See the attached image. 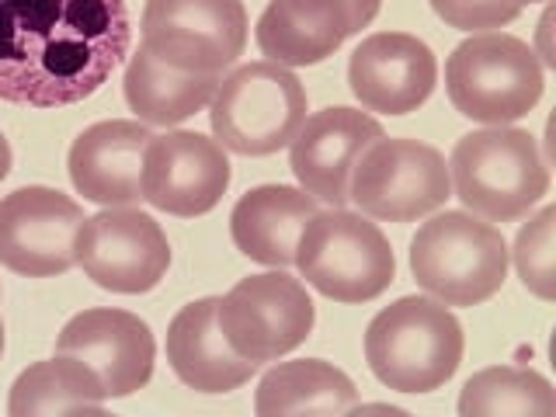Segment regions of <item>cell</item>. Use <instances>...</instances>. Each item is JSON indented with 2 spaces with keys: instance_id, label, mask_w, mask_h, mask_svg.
<instances>
[{
  "instance_id": "cell-29",
  "label": "cell",
  "mask_w": 556,
  "mask_h": 417,
  "mask_svg": "<svg viewBox=\"0 0 556 417\" xmlns=\"http://www.w3.org/2000/svg\"><path fill=\"white\" fill-rule=\"evenodd\" d=\"M348 414H407V410H400V407H390V404H355Z\"/></svg>"
},
{
  "instance_id": "cell-14",
  "label": "cell",
  "mask_w": 556,
  "mask_h": 417,
  "mask_svg": "<svg viewBox=\"0 0 556 417\" xmlns=\"http://www.w3.org/2000/svg\"><path fill=\"white\" fill-rule=\"evenodd\" d=\"M60 355H74L87 362L101 379V390L109 400L132 396L150 382L156 341L147 320H139L129 309H84L70 317L56 341Z\"/></svg>"
},
{
  "instance_id": "cell-4",
  "label": "cell",
  "mask_w": 556,
  "mask_h": 417,
  "mask_svg": "<svg viewBox=\"0 0 556 417\" xmlns=\"http://www.w3.org/2000/svg\"><path fill=\"white\" fill-rule=\"evenodd\" d=\"M410 275L445 306H480L508 278V243L494 223L466 208L431 213L410 240Z\"/></svg>"
},
{
  "instance_id": "cell-27",
  "label": "cell",
  "mask_w": 556,
  "mask_h": 417,
  "mask_svg": "<svg viewBox=\"0 0 556 417\" xmlns=\"http://www.w3.org/2000/svg\"><path fill=\"white\" fill-rule=\"evenodd\" d=\"M553 22H556V14H553V0L549 4H543V17H539V25H535V60L543 63V70H553L556 66V49H553Z\"/></svg>"
},
{
  "instance_id": "cell-25",
  "label": "cell",
  "mask_w": 556,
  "mask_h": 417,
  "mask_svg": "<svg viewBox=\"0 0 556 417\" xmlns=\"http://www.w3.org/2000/svg\"><path fill=\"white\" fill-rule=\"evenodd\" d=\"M553 248H556V208L543 205L535 216H529V223L518 226L515 248L508 251V265H515L521 286L543 303H553L556 295Z\"/></svg>"
},
{
  "instance_id": "cell-28",
  "label": "cell",
  "mask_w": 556,
  "mask_h": 417,
  "mask_svg": "<svg viewBox=\"0 0 556 417\" xmlns=\"http://www.w3.org/2000/svg\"><path fill=\"white\" fill-rule=\"evenodd\" d=\"M334 4L344 11L348 28H352V35H358L362 28H369V25H372V17L379 14L382 0H334Z\"/></svg>"
},
{
  "instance_id": "cell-1",
  "label": "cell",
  "mask_w": 556,
  "mask_h": 417,
  "mask_svg": "<svg viewBox=\"0 0 556 417\" xmlns=\"http://www.w3.org/2000/svg\"><path fill=\"white\" fill-rule=\"evenodd\" d=\"M126 0H0V101L70 109L129 56Z\"/></svg>"
},
{
  "instance_id": "cell-15",
  "label": "cell",
  "mask_w": 556,
  "mask_h": 417,
  "mask_svg": "<svg viewBox=\"0 0 556 417\" xmlns=\"http://www.w3.org/2000/svg\"><path fill=\"white\" fill-rule=\"evenodd\" d=\"M382 132L379 122L362 109H324L303 118L300 132L289 143V167L295 181L317 202L341 208L348 205V181L358 156L369 150Z\"/></svg>"
},
{
  "instance_id": "cell-5",
  "label": "cell",
  "mask_w": 556,
  "mask_h": 417,
  "mask_svg": "<svg viewBox=\"0 0 556 417\" xmlns=\"http://www.w3.org/2000/svg\"><path fill=\"white\" fill-rule=\"evenodd\" d=\"M546 91V70L529 42L504 31H477L445 60V94L463 118L511 126Z\"/></svg>"
},
{
  "instance_id": "cell-21",
  "label": "cell",
  "mask_w": 556,
  "mask_h": 417,
  "mask_svg": "<svg viewBox=\"0 0 556 417\" xmlns=\"http://www.w3.org/2000/svg\"><path fill=\"white\" fill-rule=\"evenodd\" d=\"M219 80L223 77L216 74H185V70H174L164 60H156L147 46H139L126 63L122 91H126V104L143 126L170 129L208 109Z\"/></svg>"
},
{
  "instance_id": "cell-10",
  "label": "cell",
  "mask_w": 556,
  "mask_h": 417,
  "mask_svg": "<svg viewBox=\"0 0 556 417\" xmlns=\"http://www.w3.org/2000/svg\"><path fill=\"white\" fill-rule=\"evenodd\" d=\"M77 268L98 289L143 295L164 282L170 268V240L164 226L136 205H109L84 216L74 240Z\"/></svg>"
},
{
  "instance_id": "cell-3",
  "label": "cell",
  "mask_w": 556,
  "mask_h": 417,
  "mask_svg": "<svg viewBox=\"0 0 556 417\" xmlns=\"http://www.w3.org/2000/svg\"><path fill=\"white\" fill-rule=\"evenodd\" d=\"M448 181L466 213L486 223H515L546 199L549 164L526 129L483 126L452 147Z\"/></svg>"
},
{
  "instance_id": "cell-32",
  "label": "cell",
  "mask_w": 556,
  "mask_h": 417,
  "mask_svg": "<svg viewBox=\"0 0 556 417\" xmlns=\"http://www.w3.org/2000/svg\"><path fill=\"white\" fill-rule=\"evenodd\" d=\"M0 355H4V320H0Z\"/></svg>"
},
{
  "instance_id": "cell-31",
  "label": "cell",
  "mask_w": 556,
  "mask_h": 417,
  "mask_svg": "<svg viewBox=\"0 0 556 417\" xmlns=\"http://www.w3.org/2000/svg\"><path fill=\"white\" fill-rule=\"evenodd\" d=\"M511 4H518V8H529V4H549V0H511Z\"/></svg>"
},
{
  "instance_id": "cell-22",
  "label": "cell",
  "mask_w": 556,
  "mask_h": 417,
  "mask_svg": "<svg viewBox=\"0 0 556 417\" xmlns=\"http://www.w3.org/2000/svg\"><path fill=\"white\" fill-rule=\"evenodd\" d=\"M358 404L355 382L324 358L278 362L257 382L254 414H348Z\"/></svg>"
},
{
  "instance_id": "cell-13",
  "label": "cell",
  "mask_w": 556,
  "mask_h": 417,
  "mask_svg": "<svg viewBox=\"0 0 556 417\" xmlns=\"http://www.w3.org/2000/svg\"><path fill=\"white\" fill-rule=\"evenodd\" d=\"M230 156L202 132H161L143 150V202L167 216L195 219L213 213L230 188Z\"/></svg>"
},
{
  "instance_id": "cell-11",
  "label": "cell",
  "mask_w": 556,
  "mask_h": 417,
  "mask_svg": "<svg viewBox=\"0 0 556 417\" xmlns=\"http://www.w3.org/2000/svg\"><path fill=\"white\" fill-rule=\"evenodd\" d=\"M248 8L243 0H147L143 46L185 74L230 70L248 49Z\"/></svg>"
},
{
  "instance_id": "cell-23",
  "label": "cell",
  "mask_w": 556,
  "mask_h": 417,
  "mask_svg": "<svg viewBox=\"0 0 556 417\" xmlns=\"http://www.w3.org/2000/svg\"><path fill=\"white\" fill-rule=\"evenodd\" d=\"M101 379L87 362L74 355H60L49 362H35L11 382L8 414H101L104 410Z\"/></svg>"
},
{
  "instance_id": "cell-2",
  "label": "cell",
  "mask_w": 556,
  "mask_h": 417,
  "mask_svg": "<svg viewBox=\"0 0 556 417\" xmlns=\"http://www.w3.org/2000/svg\"><path fill=\"white\" fill-rule=\"evenodd\" d=\"M463 324L431 295H404L365 327L369 372L396 393H434L459 372Z\"/></svg>"
},
{
  "instance_id": "cell-7",
  "label": "cell",
  "mask_w": 556,
  "mask_h": 417,
  "mask_svg": "<svg viewBox=\"0 0 556 417\" xmlns=\"http://www.w3.org/2000/svg\"><path fill=\"white\" fill-rule=\"evenodd\" d=\"M306 118V87L289 66L271 60H254L223 77L208 122L226 153L237 156H271L292 143Z\"/></svg>"
},
{
  "instance_id": "cell-20",
  "label": "cell",
  "mask_w": 556,
  "mask_h": 417,
  "mask_svg": "<svg viewBox=\"0 0 556 417\" xmlns=\"http://www.w3.org/2000/svg\"><path fill=\"white\" fill-rule=\"evenodd\" d=\"M254 39L261 56L278 66H317L352 39L344 11L334 0H268Z\"/></svg>"
},
{
  "instance_id": "cell-24",
  "label": "cell",
  "mask_w": 556,
  "mask_h": 417,
  "mask_svg": "<svg viewBox=\"0 0 556 417\" xmlns=\"http://www.w3.org/2000/svg\"><path fill=\"white\" fill-rule=\"evenodd\" d=\"M463 417H553L556 396L546 376L521 365H491L466 379L459 393Z\"/></svg>"
},
{
  "instance_id": "cell-8",
  "label": "cell",
  "mask_w": 556,
  "mask_h": 417,
  "mask_svg": "<svg viewBox=\"0 0 556 417\" xmlns=\"http://www.w3.org/2000/svg\"><path fill=\"white\" fill-rule=\"evenodd\" d=\"M452 199L448 161L417 139L379 136L358 156L348 181V202L362 216L382 223L425 219Z\"/></svg>"
},
{
  "instance_id": "cell-18",
  "label": "cell",
  "mask_w": 556,
  "mask_h": 417,
  "mask_svg": "<svg viewBox=\"0 0 556 417\" xmlns=\"http://www.w3.org/2000/svg\"><path fill=\"white\" fill-rule=\"evenodd\" d=\"M219 295L181 306L167 327V362L188 390L233 393L251 382L257 362L240 358L219 330Z\"/></svg>"
},
{
  "instance_id": "cell-9",
  "label": "cell",
  "mask_w": 556,
  "mask_h": 417,
  "mask_svg": "<svg viewBox=\"0 0 556 417\" xmlns=\"http://www.w3.org/2000/svg\"><path fill=\"white\" fill-rule=\"evenodd\" d=\"M219 330L248 362H278L295 352L317 324L306 286L286 268L248 275L219 300Z\"/></svg>"
},
{
  "instance_id": "cell-30",
  "label": "cell",
  "mask_w": 556,
  "mask_h": 417,
  "mask_svg": "<svg viewBox=\"0 0 556 417\" xmlns=\"http://www.w3.org/2000/svg\"><path fill=\"white\" fill-rule=\"evenodd\" d=\"M11 174V143L4 139V132H0V181H4Z\"/></svg>"
},
{
  "instance_id": "cell-26",
  "label": "cell",
  "mask_w": 556,
  "mask_h": 417,
  "mask_svg": "<svg viewBox=\"0 0 556 417\" xmlns=\"http://www.w3.org/2000/svg\"><path fill=\"white\" fill-rule=\"evenodd\" d=\"M428 4L448 28H459L469 35L497 31L521 14V8L511 4V0H428Z\"/></svg>"
},
{
  "instance_id": "cell-17",
  "label": "cell",
  "mask_w": 556,
  "mask_h": 417,
  "mask_svg": "<svg viewBox=\"0 0 556 417\" xmlns=\"http://www.w3.org/2000/svg\"><path fill=\"white\" fill-rule=\"evenodd\" d=\"M150 126L139 118H109L84 129L66 156L70 181L77 195L101 208L143 202V150L150 143Z\"/></svg>"
},
{
  "instance_id": "cell-12",
  "label": "cell",
  "mask_w": 556,
  "mask_h": 417,
  "mask_svg": "<svg viewBox=\"0 0 556 417\" xmlns=\"http://www.w3.org/2000/svg\"><path fill=\"white\" fill-rule=\"evenodd\" d=\"M84 208L56 188L28 185L0 199V265L25 278H56L77 265Z\"/></svg>"
},
{
  "instance_id": "cell-6",
  "label": "cell",
  "mask_w": 556,
  "mask_h": 417,
  "mask_svg": "<svg viewBox=\"0 0 556 417\" xmlns=\"http://www.w3.org/2000/svg\"><path fill=\"white\" fill-rule=\"evenodd\" d=\"M295 268L309 289L334 303H372L396 278V257L387 233L348 208H320L313 216L300 243H295Z\"/></svg>"
},
{
  "instance_id": "cell-16",
  "label": "cell",
  "mask_w": 556,
  "mask_h": 417,
  "mask_svg": "<svg viewBox=\"0 0 556 417\" xmlns=\"http://www.w3.org/2000/svg\"><path fill=\"white\" fill-rule=\"evenodd\" d=\"M348 84L365 112L410 115L439 84V60L417 35L376 31L348 60Z\"/></svg>"
},
{
  "instance_id": "cell-19",
  "label": "cell",
  "mask_w": 556,
  "mask_h": 417,
  "mask_svg": "<svg viewBox=\"0 0 556 417\" xmlns=\"http://www.w3.org/2000/svg\"><path fill=\"white\" fill-rule=\"evenodd\" d=\"M320 213V202L300 185H261L240 195L230 213L233 248L265 268H289L303 226Z\"/></svg>"
}]
</instances>
